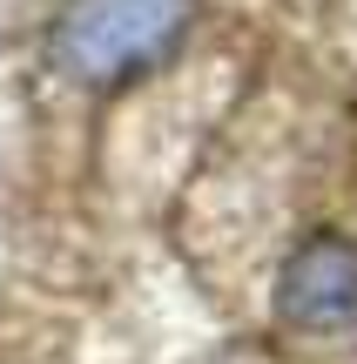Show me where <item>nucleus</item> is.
Instances as JSON below:
<instances>
[{"label": "nucleus", "mask_w": 357, "mask_h": 364, "mask_svg": "<svg viewBox=\"0 0 357 364\" xmlns=\"http://www.w3.org/2000/svg\"><path fill=\"white\" fill-rule=\"evenodd\" d=\"M189 21L196 0H67L48 54L75 88H115L169 61Z\"/></svg>", "instance_id": "f257e3e1"}, {"label": "nucleus", "mask_w": 357, "mask_h": 364, "mask_svg": "<svg viewBox=\"0 0 357 364\" xmlns=\"http://www.w3.org/2000/svg\"><path fill=\"white\" fill-rule=\"evenodd\" d=\"M277 317L297 331H351L357 324V243L337 230L304 236L277 277Z\"/></svg>", "instance_id": "f03ea898"}]
</instances>
